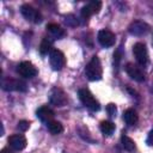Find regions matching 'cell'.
<instances>
[{"label":"cell","mask_w":153,"mask_h":153,"mask_svg":"<svg viewBox=\"0 0 153 153\" xmlns=\"http://www.w3.org/2000/svg\"><path fill=\"white\" fill-rule=\"evenodd\" d=\"M0 153H11V152H10L8 149H6V148H4V149H2V151H1Z\"/></svg>","instance_id":"25"},{"label":"cell","mask_w":153,"mask_h":153,"mask_svg":"<svg viewBox=\"0 0 153 153\" xmlns=\"http://www.w3.org/2000/svg\"><path fill=\"white\" fill-rule=\"evenodd\" d=\"M47 30L50 32L51 36H54L55 38H60L65 35V31L61 26H59L57 24H48L47 25Z\"/></svg>","instance_id":"16"},{"label":"cell","mask_w":153,"mask_h":153,"mask_svg":"<svg viewBox=\"0 0 153 153\" xmlns=\"http://www.w3.org/2000/svg\"><path fill=\"white\" fill-rule=\"evenodd\" d=\"M85 74L87 76V79L91 81H96L102 78L103 71H102V65H100L98 56H93L91 59V61L87 63V66L85 68Z\"/></svg>","instance_id":"1"},{"label":"cell","mask_w":153,"mask_h":153,"mask_svg":"<svg viewBox=\"0 0 153 153\" xmlns=\"http://www.w3.org/2000/svg\"><path fill=\"white\" fill-rule=\"evenodd\" d=\"M133 53L134 56L137 61V63L140 66H146L148 62V53H147V48L143 43H136L133 47Z\"/></svg>","instance_id":"4"},{"label":"cell","mask_w":153,"mask_h":153,"mask_svg":"<svg viewBox=\"0 0 153 153\" xmlns=\"http://www.w3.org/2000/svg\"><path fill=\"white\" fill-rule=\"evenodd\" d=\"M1 85L6 91H26V84L19 79H4Z\"/></svg>","instance_id":"6"},{"label":"cell","mask_w":153,"mask_h":153,"mask_svg":"<svg viewBox=\"0 0 153 153\" xmlns=\"http://www.w3.org/2000/svg\"><path fill=\"white\" fill-rule=\"evenodd\" d=\"M126 72L127 74L135 81H139V82H142L145 80V74L140 69V67H137L136 65H133V63H127L126 66Z\"/></svg>","instance_id":"12"},{"label":"cell","mask_w":153,"mask_h":153,"mask_svg":"<svg viewBox=\"0 0 153 153\" xmlns=\"http://www.w3.org/2000/svg\"><path fill=\"white\" fill-rule=\"evenodd\" d=\"M100 130H102V133L104 135L110 136L115 131V124L112 122H110V121H103L100 123Z\"/></svg>","instance_id":"18"},{"label":"cell","mask_w":153,"mask_h":153,"mask_svg":"<svg viewBox=\"0 0 153 153\" xmlns=\"http://www.w3.org/2000/svg\"><path fill=\"white\" fill-rule=\"evenodd\" d=\"M50 103L56 105V106H63L67 103V97L65 92L60 88H54L51 90L50 93Z\"/></svg>","instance_id":"13"},{"label":"cell","mask_w":153,"mask_h":153,"mask_svg":"<svg viewBox=\"0 0 153 153\" xmlns=\"http://www.w3.org/2000/svg\"><path fill=\"white\" fill-rule=\"evenodd\" d=\"M29 127H30V122H27V121H24V120H23V121H19V122H18V129L22 130V131L27 130Z\"/></svg>","instance_id":"22"},{"label":"cell","mask_w":153,"mask_h":153,"mask_svg":"<svg viewBox=\"0 0 153 153\" xmlns=\"http://www.w3.org/2000/svg\"><path fill=\"white\" fill-rule=\"evenodd\" d=\"M146 142H147L149 146H152V145H153V129H152V130L148 133V136H147Z\"/></svg>","instance_id":"24"},{"label":"cell","mask_w":153,"mask_h":153,"mask_svg":"<svg viewBox=\"0 0 153 153\" xmlns=\"http://www.w3.org/2000/svg\"><path fill=\"white\" fill-rule=\"evenodd\" d=\"M36 115H37V117H38L41 121L48 123V122L53 121L54 111H53L50 108H48V106H41V108H38V110L36 111Z\"/></svg>","instance_id":"14"},{"label":"cell","mask_w":153,"mask_h":153,"mask_svg":"<svg viewBox=\"0 0 153 153\" xmlns=\"http://www.w3.org/2000/svg\"><path fill=\"white\" fill-rule=\"evenodd\" d=\"M100 7H102L100 1H90L87 5H85L81 8V18L82 19H88L91 16L98 13Z\"/></svg>","instance_id":"10"},{"label":"cell","mask_w":153,"mask_h":153,"mask_svg":"<svg viewBox=\"0 0 153 153\" xmlns=\"http://www.w3.org/2000/svg\"><path fill=\"white\" fill-rule=\"evenodd\" d=\"M106 110H108V114L110 116H115L116 115V106H115V104H109L106 106Z\"/></svg>","instance_id":"23"},{"label":"cell","mask_w":153,"mask_h":153,"mask_svg":"<svg viewBox=\"0 0 153 153\" xmlns=\"http://www.w3.org/2000/svg\"><path fill=\"white\" fill-rule=\"evenodd\" d=\"M79 98L81 100V103L90 110L92 111H98L100 109V105L98 103V100L92 96V93L86 90V88H80L79 90Z\"/></svg>","instance_id":"2"},{"label":"cell","mask_w":153,"mask_h":153,"mask_svg":"<svg viewBox=\"0 0 153 153\" xmlns=\"http://www.w3.org/2000/svg\"><path fill=\"white\" fill-rule=\"evenodd\" d=\"M65 23L67 25H69V26H75V25H78V19L73 14H67L65 17Z\"/></svg>","instance_id":"21"},{"label":"cell","mask_w":153,"mask_h":153,"mask_svg":"<svg viewBox=\"0 0 153 153\" xmlns=\"http://www.w3.org/2000/svg\"><path fill=\"white\" fill-rule=\"evenodd\" d=\"M47 128H48V130H49L51 134H55V135L62 133V130H63L62 124H61L60 122H57V121H54V120L47 123Z\"/></svg>","instance_id":"17"},{"label":"cell","mask_w":153,"mask_h":153,"mask_svg":"<svg viewBox=\"0 0 153 153\" xmlns=\"http://www.w3.org/2000/svg\"><path fill=\"white\" fill-rule=\"evenodd\" d=\"M49 62H50V66L53 67V69L59 71V69L63 68L66 65V59H65L63 53L57 49H53L49 54Z\"/></svg>","instance_id":"5"},{"label":"cell","mask_w":153,"mask_h":153,"mask_svg":"<svg viewBox=\"0 0 153 153\" xmlns=\"http://www.w3.org/2000/svg\"><path fill=\"white\" fill-rule=\"evenodd\" d=\"M115 41H116V36L110 30L103 29L98 32V42L100 43V45H103L105 48L112 47L115 44Z\"/></svg>","instance_id":"8"},{"label":"cell","mask_w":153,"mask_h":153,"mask_svg":"<svg viewBox=\"0 0 153 153\" xmlns=\"http://www.w3.org/2000/svg\"><path fill=\"white\" fill-rule=\"evenodd\" d=\"M121 141H122V146H123V148H124L126 151H128V152H134V151H135V148H136L135 142H134L129 136L122 135Z\"/></svg>","instance_id":"19"},{"label":"cell","mask_w":153,"mask_h":153,"mask_svg":"<svg viewBox=\"0 0 153 153\" xmlns=\"http://www.w3.org/2000/svg\"><path fill=\"white\" fill-rule=\"evenodd\" d=\"M51 50H53V43H51V41L49 38H43V41H42V43L39 45L41 54H43V55H45L48 53L50 54Z\"/></svg>","instance_id":"20"},{"label":"cell","mask_w":153,"mask_h":153,"mask_svg":"<svg viewBox=\"0 0 153 153\" xmlns=\"http://www.w3.org/2000/svg\"><path fill=\"white\" fill-rule=\"evenodd\" d=\"M10 147L14 151H22L26 147V139L22 134H14L8 137Z\"/></svg>","instance_id":"11"},{"label":"cell","mask_w":153,"mask_h":153,"mask_svg":"<svg viewBox=\"0 0 153 153\" xmlns=\"http://www.w3.org/2000/svg\"><path fill=\"white\" fill-rule=\"evenodd\" d=\"M17 72L19 75L24 78H33L37 75L36 67L29 61H23L22 63H19V66L17 67Z\"/></svg>","instance_id":"7"},{"label":"cell","mask_w":153,"mask_h":153,"mask_svg":"<svg viewBox=\"0 0 153 153\" xmlns=\"http://www.w3.org/2000/svg\"><path fill=\"white\" fill-rule=\"evenodd\" d=\"M20 12H22L23 17H24L26 20L31 22V23L38 24V23H41V20H42V16H41V13L38 12V10L33 8V7L30 6V5H23V6L20 7Z\"/></svg>","instance_id":"3"},{"label":"cell","mask_w":153,"mask_h":153,"mask_svg":"<svg viewBox=\"0 0 153 153\" xmlns=\"http://www.w3.org/2000/svg\"><path fill=\"white\" fill-rule=\"evenodd\" d=\"M123 120L128 126H134L137 123L139 117H137V114L134 109H127L123 114Z\"/></svg>","instance_id":"15"},{"label":"cell","mask_w":153,"mask_h":153,"mask_svg":"<svg viewBox=\"0 0 153 153\" xmlns=\"http://www.w3.org/2000/svg\"><path fill=\"white\" fill-rule=\"evenodd\" d=\"M128 31L134 35V36H142V35H146L148 31H149V25L146 24L145 22H141V20H135L133 22L129 27H128Z\"/></svg>","instance_id":"9"}]
</instances>
